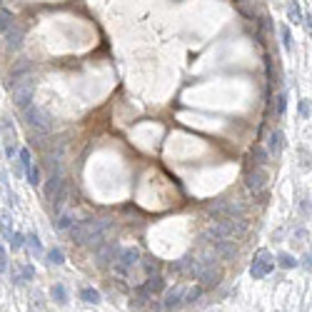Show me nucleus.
Masks as SVG:
<instances>
[{
    "label": "nucleus",
    "mask_w": 312,
    "mask_h": 312,
    "mask_svg": "<svg viewBox=\"0 0 312 312\" xmlns=\"http://www.w3.org/2000/svg\"><path fill=\"white\" fill-rule=\"evenodd\" d=\"M110 230H112V220H107V217H90V220L75 222L68 232H70L73 242L88 245V247L95 250V247H100L103 242H107L105 237L110 235Z\"/></svg>",
    "instance_id": "1"
},
{
    "label": "nucleus",
    "mask_w": 312,
    "mask_h": 312,
    "mask_svg": "<svg viewBox=\"0 0 312 312\" xmlns=\"http://www.w3.org/2000/svg\"><path fill=\"white\" fill-rule=\"evenodd\" d=\"M35 88H38V80L35 75H25V78H18V80H10V93H13V103L25 110L28 105H33V95H35Z\"/></svg>",
    "instance_id": "2"
},
{
    "label": "nucleus",
    "mask_w": 312,
    "mask_h": 312,
    "mask_svg": "<svg viewBox=\"0 0 312 312\" xmlns=\"http://www.w3.org/2000/svg\"><path fill=\"white\" fill-rule=\"evenodd\" d=\"M212 220H222V217H245V205L240 200H212L208 208Z\"/></svg>",
    "instance_id": "3"
},
{
    "label": "nucleus",
    "mask_w": 312,
    "mask_h": 312,
    "mask_svg": "<svg viewBox=\"0 0 312 312\" xmlns=\"http://www.w3.org/2000/svg\"><path fill=\"white\" fill-rule=\"evenodd\" d=\"M23 115H25V122H28L38 135H48V132L53 130V117H50L43 107H38V105H28V107L23 110Z\"/></svg>",
    "instance_id": "4"
},
{
    "label": "nucleus",
    "mask_w": 312,
    "mask_h": 312,
    "mask_svg": "<svg viewBox=\"0 0 312 312\" xmlns=\"http://www.w3.org/2000/svg\"><path fill=\"white\" fill-rule=\"evenodd\" d=\"M137 262H142L137 247H120V252H117V257H115V262H112V272H115L117 277H127L130 270H132Z\"/></svg>",
    "instance_id": "5"
},
{
    "label": "nucleus",
    "mask_w": 312,
    "mask_h": 312,
    "mask_svg": "<svg viewBox=\"0 0 312 312\" xmlns=\"http://www.w3.org/2000/svg\"><path fill=\"white\" fill-rule=\"evenodd\" d=\"M272 270H275V257H272L267 250H257L255 257H252V265H250L252 280H262V277H267Z\"/></svg>",
    "instance_id": "6"
},
{
    "label": "nucleus",
    "mask_w": 312,
    "mask_h": 312,
    "mask_svg": "<svg viewBox=\"0 0 312 312\" xmlns=\"http://www.w3.org/2000/svg\"><path fill=\"white\" fill-rule=\"evenodd\" d=\"M267 180H270V175H267L265 168H252V170L245 175V185H247V190H250L255 198H260V195L267 190Z\"/></svg>",
    "instance_id": "7"
},
{
    "label": "nucleus",
    "mask_w": 312,
    "mask_h": 312,
    "mask_svg": "<svg viewBox=\"0 0 312 312\" xmlns=\"http://www.w3.org/2000/svg\"><path fill=\"white\" fill-rule=\"evenodd\" d=\"M18 163H20V168H23V173H25V180H28L30 185H40V168L33 163L28 147L18 150Z\"/></svg>",
    "instance_id": "8"
},
{
    "label": "nucleus",
    "mask_w": 312,
    "mask_h": 312,
    "mask_svg": "<svg viewBox=\"0 0 312 312\" xmlns=\"http://www.w3.org/2000/svg\"><path fill=\"white\" fill-rule=\"evenodd\" d=\"M117 252H120V247L115 245V242H103L100 247H95V260H98V265L100 267H107L110 262H115V257H117Z\"/></svg>",
    "instance_id": "9"
},
{
    "label": "nucleus",
    "mask_w": 312,
    "mask_h": 312,
    "mask_svg": "<svg viewBox=\"0 0 312 312\" xmlns=\"http://www.w3.org/2000/svg\"><path fill=\"white\" fill-rule=\"evenodd\" d=\"M63 190H65V185H63V175H60V173H50V178H48V185H45V200L53 205Z\"/></svg>",
    "instance_id": "10"
},
{
    "label": "nucleus",
    "mask_w": 312,
    "mask_h": 312,
    "mask_svg": "<svg viewBox=\"0 0 312 312\" xmlns=\"http://www.w3.org/2000/svg\"><path fill=\"white\" fill-rule=\"evenodd\" d=\"M185 295H188V287H185V285H175V287H170V290L165 292V307L173 310V307L185 305Z\"/></svg>",
    "instance_id": "11"
},
{
    "label": "nucleus",
    "mask_w": 312,
    "mask_h": 312,
    "mask_svg": "<svg viewBox=\"0 0 312 312\" xmlns=\"http://www.w3.org/2000/svg\"><path fill=\"white\" fill-rule=\"evenodd\" d=\"M282 147H285V135H282L280 130L270 132V137H267V152H270V158H280Z\"/></svg>",
    "instance_id": "12"
},
{
    "label": "nucleus",
    "mask_w": 312,
    "mask_h": 312,
    "mask_svg": "<svg viewBox=\"0 0 312 312\" xmlns=\"http://www.w3.org/2000/svg\"><path fill=\"white\" fill-rule=\"evenodd\" d=\"M23 38H25V30H23L18 23H15V25L5 33V43H8V48H10V50H20V48H23Z\"/></svg>",
    "instance_id": "13"
},
{
    "label": "nucleus",
    "mask_w": 312,
    "mask_h": 312,
    "mask_svg": "<svg viewBox=\"0 0 312 312\" xmlns=\"http://www.w3.org/2000/svg\"><path fill=\"white\" fill-rule=\"evenodd\" d=\"M212 247H215V252H217V260H232V257L237 255L232 240H220V242H215Z\"/></svg>",
    "instance_id": "14"
},
{
    "label": "nucleus",
    "mask_w": 312,
    "mask_h": 312,
    "mask_svg": "<svg viewBox=\"0 0 312 312\" xmlns=\"http://www.w3.org/2000/svg\"><path fill=\"white\" fill-rule=\"evenodd\" d=\"M250 158H252L255 168H265V165L272 160V158H270V152H267V147H260V145H255V147H252Z\"/></svg>",
    "instance_id": "15"
},
{
    "label": "nucleus",
    "mask_w": 312,
    "mask_h": 312,
    "mask_svg": "<svg viewBox=\"0 0 312 312\" xmlns=\"http://www.w3.org/2000/svg\"><path fill=\"white\" fill-rule=\"evenodd\" d=\"M33 73V60H18V65L10 70V80H18V78H25V75H30Z\"/></svg>",
    "instance_id": "16"
},
{
    "label": "nucleus",
    "mask_w": 312,
    "mask_h": 312,
    "mask_svg": "<svg viewBox=\"0 0 312 312\" xmlns=\"http://www.w3.org/2000/svg\"><path fill=\"white\" fill-rule=\"evenodd\" d=\"M142 287H145L150 295H158V292H163V290H165V280H163L160 275H150V277H147V282H145Z\"/></svg>",
    "instance_id": "17"
},
{
    "label": "nucleus",
    "mask_w": 312,
    "mask_h": 312,
    "mask_svg": "<svg viewBox=\"0 0 312 312\" xmlns=\"http://www.w3.org/2000/svg\"><path fill=\"white\" fill-rule=\"evenodd\" d=\"M0 230H3V237L10 242L13 240V220H10V212L8 210H3V212H0Z\"/></svg>",
    "instance_id": "18"
},
{
    "label": "nucleus",
    "mask_w": 312,
    "mask_h": 312,
    "mask_svg": "<svg viewBox=\"0 0 312 312\" xmlns=\"http://www.w3.org/2000/svg\"><path fill=\"white\" fill-rule=\"evenodd\" d=\"M15 25V18H13V13L10 10H5V8H0V33H8L10 28Z\"/></svg>",
    "instance_id": "19"
},
{
    "label": "nucleus",
    "mask_w": 312,
    "mask_h": 312,
    "mask_svg": "<svg viewBox=\"0 0 312 312\" xmlns=\"http://www.w3.org/2000/svg\"><path fill=\"white\" fill-rule=\"evenodd\" d=\"M287 18L292 23H302V10H300V0H290L287 3Z\"/></svg>",
    "instance_id": "20"
},
{
    "label": "nucleus",
    "mask_w": 312,
    "mask_h": 312,
    "mask_svg": "<svg viewBox=\"0 0 312 312\" xmlns=\"http://www.w3.org/2000/svg\"><path fill=\"white\" fill-rule=\"evenodd\" d=\"M80 297H83L85 302H90V305H98V302H100V292L93 290V287H83V290H80Z\"/></svg>",
    "instance_id": "21"
},
{
    "label": "nucleus",
    "mask_w": 312,
    "mask_h": 312,
    "mask_svg": "<svg viewBox=\"0 0 312 312\" xmlns=\"http://www.w3.org/2000/svg\"><path fill=\"white\" fill-rule=\"evenodd\" d=\"M48 262H50V265H63V262H65V255H63V250H60V247H53V250H48Z\"/></svg>",
    "instance_id": "22"
},
{
    "label": "nucleus",
    "mask_w": 312,
    "mask_h": 312,
    "mask_svg": "<svg viewBox=\"0 0 312 312\" xmlns=\"http://www.w3.org/2000/svg\"><path fill=\"white\" fill-rule=\"evenodd\" d=\"M277 262H280L282 267H287V270H290V267H297V265H300V262H297V260H295V257L290 255V252H280V255H277Z\"/></svg>",
    "instance_id": "23"
},
{
    "label": "nucleus",
    "mask_w": 312,
    "mask_h": 312,
    "mask_svg": "<svg viewBox=\"0 0 312 312\" xmlns=\"http://www.w3.org/2000/svg\"><path fill=\"white\" fill-rule=\"evenodd\" d=\"M53 300H55L58 305H65V302H68V292H65L63 285H53Z\"/></svg>",
    "instance_id": "24"
},
{
    "label": "nucleus",
    "mask_w": 312,
    "mask_h": 312,
    "mask_svg": "<svg viewBox=\"0 0 312 312\" xmlns=\"http://www.w3.org/2000/svg\"><path fill=\"white\" fill-rule=\"evenodd\" d=\"M275 100H277V103H275V112H277V115H285V110H287V93H280Z\"/></svg>",
    "instance_id": "25"
},
{
    "label": "nucleus",
    "mask_w": 312,
    "mask_h": 312,
    "mask_svg": "<svg viewBox=\"0 0 312 312\" xmlns=\"http://www.w3.org/2000/svg\"><path fill=\"white\" fill-rule=\"evenodd\" d=\"M28 245L33 247V252H35V255H43V245H40L38 232H30V235H28Z\"/></svg>",
    "instance_id": "26"
},
{
    "label": "nucleus",
    "mask_w": 312,
    "mask_h": 312,
    "mask_svg": "<svg viewBox=\"0 0 312 312\" xmlns=\"http://www.w3.org/2000/svg\"><path fill=\"white\" fill-rule=\"evenodd\" d=\"M142 267H145V272H147V275H158V270H160V262L150 257V260H142Z\"/></svg>",
    "instance_id": "27"
},
{
    "label": "nucleus",
    "mask_w": 312,
    "mask_h": 312,
    "mask_svg": "<svg viewBox=\"0 0 312 312\" xmlns=\"http://www.w3.org/2000/svg\"><path fill=\"white\" fill-rule=\"evenodd\" d=\"M280 35H282V45H285V50L290 53V50H292V35H290V28L282 25V28H280Z\"/></svg>",
    "instance_id": "28"
},
{
    "label": "nucleus",
    "mask_w": 312,
    "mask_h": 312,
    "mask_svg": "<svg viewBox=\"0 0 312 312\" xmlns=\"http://www.w3.org/2000/svg\"><path fill=\"white\" fill-rule=\"evenodd\" d=\"M200 295H203V287H200V285H195V287H188V295H185V305L195 302V300H198Z\"/></svg>",
    "instance_id": "29"
},
{
    "label": "nucleus",
    "mask_w": 312,
    "mask_h": 312,
    "mask_svg": "<svg viewBox=\"0 0 312 312\" xmlns=\"http://www.w3.org/2000/svg\"><path fill=\"white\" fill-rule=\"evenodd\" d=\"M23 245H25V235H23V232H15V235H13V240H10V247L18 252Z\"/></svg>",
    "instance_id": "30"
},
{
    "label": "nucleus",
    "mask_w": 312,
    "mask_h": 312,
    "mask_svg": "<svg viewBox=\"0 0 312 312\" xmlns=\"http://www.w3.org/2000/svg\"><path fill=\"white\" fill-rule=\"evenodd\" d=\"M73 225H75V222H73L70 215H60V217H58V227H60V230H70Z\"/></svg>",
    "instance_id": "31"
},
{
    "label": "nucleus",
    "mask_w": 312,
    "mask_h": 312,
    "mask_svg": "<svg viewBox=\"0 0 312 312\" xmlns=\"http://www.w3.org/2000/svg\"><path fill=\"white\" fill-rule=\"evenodd\" d=\"M5 267H8V255H5V247L0 245V272H5Z\"/></svg>",
    "instance_id": "32"
},
{
    "label": "nucleus",
    "mask_w": 312,
    "mask_h": 312,
    "mask_svg": "<svg viewBox=\"0 0 312 312\" xmlns=\"http://www.w3.org/2000/svg\"><path fill=\"white\" fill-rule=\"evenodd\" d=\"M23 280H33V275H35V270H33V265H23Z\"/></svg>",
    "instance_id": "33"
},
{
    "label": "nucleus",
    "mask_w": 312,
    "mask_h": 312,
    "mask_svg": "<svg viewBox=\"0 0 312 312\" xmlns=\"http://www.w3.org/2000/svg\"><path fill=\"white\" fill-rule=\"evenodd\" d=\"M300 115H302V117L310 115V103H307V100H300Z\"/></svg>",
    "instance_id": "34"
},
{
    "label": "nucleus",
    "mask_w": 312,
    "mask_h": 312,
    "mask_svg": "<svg viewBox=\"0 0 312 312\" xmlns=\"http://www.w3.org/2000/svg\"><path fill=\"white\" fill-rule=\"evenodd\" d=\"M302 20H305V25H307V33L312 35V15H302Z\"/></svg>",
    "instance_id": "35"
},
{
    "label": "nucleus",
    "mask_w": 312,
    "mask_h": 312,
    "mask_svg": "<svg viewBox=\"0 0 312 312\" xmlns=\"http://www.w3.org/2000/svg\"><path fill=\"white\" fill-rule=\"evenodd\" d=\"M302 265H305V267H312V252L305 255V262H302Z\"/></svg>",
    "instance_id": "36"
}]
</instances>
